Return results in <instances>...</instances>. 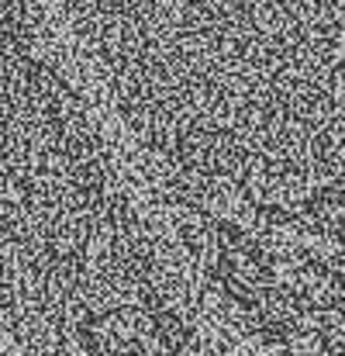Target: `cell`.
Wrapping results in <instances>:
<instances>
[{
    "mask_svg": "<svg viewBox=\"0 0 345 356\" xmlns=\"http://www.w3.org/2000/svg\"><path fill=\"white\" fill-rule=\"evenodd\" d=\"M0 356H294L49 0H0Z\"/></svg>",
    "mask_w": 345,
    "mask_h": 356,
    "instance_id": "1",
    "label": "cell"
}]
</instances>
